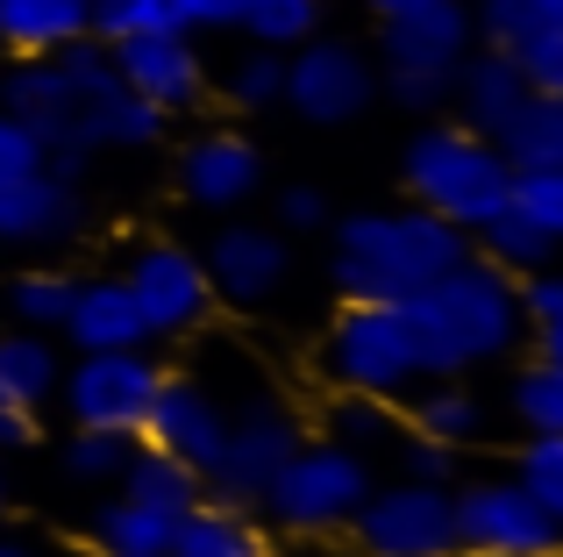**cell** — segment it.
<instances>
[{
  "mask_svg": "<svg viewBox=\"0 0 563 557\" xmlns=\"http://www.w3.org/2000/svg\"><path fill=\"white\" fill-rule=\"evenodd\" d=\"M393 465H399V479H413V487H456V450L435 444V436H421V429L393 436Z\"/></svg>",
  "mask_w": 563,
  "mask_h": 557,
  "instance_id": "cell-38",
  "label": "cell"
},
{
  "mask_svg": "<svg viewBox=\"0 0 563 557\" xmlns=\"http://www.w3.org/2000/svg\"><path fill=\"white\" fill-rule=\"evenodd\" d=\"M43 165H51V157H43V143L29 136L8 108H0V186H8V179H29V172H43Z\"/></svg>",
  "mask_w": 563,
  "mask_h": 557,
  "instance_id": "cell-42",
  "label": "cell"
},
{
  "mask_svg": "<svg viewBox=\"0 0 563 557\" xmlns=\"http://www.w3.org/2000/svg\"><path fill=\"white\" fill-rule=\"evenodd\" d=\"M71 293H79V278H71V272L36 265V272H22L8 286V307H14V321H22V329L57 336V329H65V315H71Z\"/></svg>",
  "mask_w": 563,
  "mask_h": 557,
  "instance_id": "cell-31",
  "label": "cell"
},
{
  "mask_svg": "<svg viewBox=\"0 0 563 557\" xmlns=\"http://www.w3.org/2000/svg\"><path fill=\"white\" fill-rule=\"evenodd\" d=\"M29 444H36V415L14 407V401H0V450H29Z\"/></svg>",
  "mask_w": 563,
  "mask_h": 557,
  "instance_id": "cell-45",
  "label": "cell"
},
{
  "mask_svg": "<svg viewBox=\"0 0 563 557\" xmlns=\"http://www.w3.org/2000/svg\"><path fill=\"white\" fill-rule=\"evenodd\" d=\"M399 179H407L413 208L442 215V222L464 229V237H478L499 208H514V165L499 157L493 136H471L464 122L413 129L407 157H399Z\"/></svg>",
  "mask_w": 563,
  "mask_h": 557,
  "instance_id": "cell-4",
  "label": "cell"
},
{
  "mask_svg": "<svg viewBox=\"0 0 563 557\" xmlns=\"http://www.w3.org/2000/svg\"><path fill=\"white\" fill-rule=\"evenodd\" d=\"M0 501H8V479H0Z\"/></svg>",
  "mask_w": 563,
  "mask_h": 557,
  "instance_id": "cell-51",
  "label": "cell"
},
{
  "mask_svg": "<svg viewBox=\"0 0 563 557\" xmlns=\"http://www.w3.org/2000/svg\"><path fill=\"white\" fill-rule=\"evenodd\" d=\"M221 100H229V108H243V114L278 108V100H286V57L250 43V51L235 57L229 72H221Z\"/></svg>",
  "mask_w": 563,
  "mask_h": 557,
  "instance_id": "cell-32",
  "label": "cell"
},
{
  "mask_svg": "<svg viewBox=\"0 0 563 557\" xmlns=\"http://www.w3.org/2000/svg\"><path fill=\"white\" fill-rule=\"evenodd\" d=\"M321 379H329L335 393L399 407L428 379L407 315H399L393 301H343L335 321H329V336H321Z\"/></svg>",
  "mask_w": 563,
  "mask_h": 557,
  "instance_id": "cell-6",
  "label": "cell"
},
{
  "mask_svg": "<svg viewBox=\"0 0 563 557\" xmlns=\"http://www.w3.org/2000/svg\"><path fill=\"white\" fill-rule=\"evenodd\" d=\"M507 479H514V487H521L528 501L542 507V515L556 522V529H563V436H528Z\"/></svg>",
  "mask_w": 563,
  "mask_h": 557,
  "instance_id": "cell-35",
  "label": "cell"
},
{
  "mask_svg": "<svg viewBox=\"0 0 563 557\" xmlns=\"http://www.w3.org/2000/svg\"><path fill=\"white\" fill-rule=\"evenodd\" d=\"M542 22H550V0H478V8H471V36H478L485 51H514V43L536 36Z\"/></svg>",
  "mask_w": 563,
  "mask_h": 557,
  "instance_id": "cell-37",
  "label": "cell"
},
{
  "mask_svg": "<svg viewBox=\"0 0 563 557\" xmlns=\"http://www.w3.org/2000/svg\"><path fill=\"white\" fill-rule=\"evenodd\" d=\"M514 208L563 251V172H514Z\"/></svg>",
  "mask_w": 563,
  "mask_h": 557,
  "instance_id": "cell-39",
  "label": "cell"
},
{
  "mask_svg": "<svg viewBox=\"0 0 563 557\" xmlns=\"http://www.w3.org/2000/svg\"><path fill=\"white\" fill-rule=\"evenodd\" d=\"M200 265H207L214 301L264 307V301H278V286L292 278V243H286V229H272V222H221L214 243L200 251Z\"/></svg>",
  "mask_w": 563,
  "mask_h": 557,
  "instance_id": "cell-14",
  "label": "cell"
},
{
  "mask_svg": "<svg viewBox=\"0 0 563 557\" xmlns=\"http://www.w3.org/2000/svg\"><path fill=\"white\" fill-rule=\"evenodd\" d=\"M357 557H464L456 550V515H450V487H372V501L350 522Z\"/></svg>",
  "mask_w": 563,
  "mask_h": 557,
  "instance_id": "cell-12",
  "label": "cell"
},
{
  "mask_svg": "<svg viewBox=\"0 0 563 557\" xmlns=\"http://www.w3.org/2000/svg\"><path fill=\"white\" fill-rule=\"evenodd\" d=\"M364 8H372L378 22H393V14H413V8H435V0H364Z\"/></svg>",
  "mask_w": 563,
  "mask_h": 557,
  "instance_id": "cell-46",
  "label": "cell"
},
{
  "mask_svg": "<svg viewBox=\"0 0 563 557\" xmlns=\"http://www.w3.org/2000/svg\"><path fill=\"white\" fill-rule=\"evenodd\" d=\"M393 436H399V422H393L385 401H357V393H335V401H329V444L372 458V450H385Z\"/></svg>",
  "mask_w": 563,
  "mask_h": 557,
  "instance_id": "cell-36",
  "label": "cell"
},
{
  "mask_svg": "<svg viewBox=\"0 0 563 557\" xmlns=\"http://www.w3.org/2000/svg\"><path fill=\"white\" fill-rule=\"evenodd\" d=\"M493 143L514 172H563V94H528Z\"/></svg>",
  "mask_w": 563,
  "mask_h": 557,
  "instance_id": "cell-25",
  "label": "cell"
},
{
  "mask_svg": "<svg viewBox=\"0 0 563 557\" xmlns=\"http://www.w3.org/2000/svg\"><path fill=\"white\" fill-rule=\"evenodd\" d=\"M0 108L43 143L51 172L79 179L86 157L100 151H151L165 136V114L151 100H136L114 72L108 43H65L51 57H22L0 72Z\"/></svg>",
  "mask_w": 563,
  "mask_h": 557,
  "instance_id": "cell-1",
  "label": "cell"
},
{
  "mask_svg": "<svg viewBox=\"0 0 563 557\" xmlns=\"http://www.w3.org/2000/svg\"><path fill=\"white\" fill-rule=\"evenodd\" d=\"M471 258V237L450 229L428 208H364L343 215L329 237V286L343 301H413L428 278H442L450 265Z\"/></svg>",
  "mask_w": 563,
  "mask_h": 557,
  "instance_id": "cell-3",
  "label": "cell"
},
{
  "mask_svg": "<svg viewBox=\"0 0 563 557\" xmlns=\"http://www.w3.org/2000/svg\"><path fill=\"white\" fill-rule=\"evenodd\" d=\"M378 100V57L350 36H307L300 51H286V100L300 122L343 129Z\"/></svg>",
  "mask_w": 563,
  "mask_h": 557,
  "instance_id": "cell-10",
  "label": "cell"
},
{
  "mask_svg": "<svg viewBox=\"0 0 563 557\" xmlns=\"http://www.w3.org/2000/svg\"><path fill=\"white\" fill-rule=\"evenodd\" d=\"M372 458H357V450L343 444H300L286 465H278V479L264 487V515H272V529L286 536H335L357 522V507L372 501Z\"/></svg>",
  "mask_w": 563,
  "mask_h": 557,
  "instance_id": "cell-7",
  "label": "cell"
},
{
  "mask_svg": "<svg viewBox=\"0 0 563 557\" xmlns=\"http://www.w3.org/2000/svg\"><path fill=\"white\" fill-rule=\"evenodd\" d=\"M264 186V151L243 129H200L179 151V194L207 215H235Z\"/></svg>",
  "mask_w": 563,
  "mask_h": 557,
  "instance_id": "cell-18",
  "label": "cell"
},
{
  "mask_svg": "<svg viewBox=\"0 0 563 557\" xmlns=\"http://www.w3.org/2000/svg\"><path fill=\"white\" fill-rule=\"evenodd\" d=\"M65 336L71 350H143L151 336H143V315L136 301H129L122 272H100V278H79V293H71V315H65Z\"/></svg>",
  "mask_w": 563,
  "mask_h": 557,
  "instance_id": "cell-19",
  "label": "cell"
},
{
  "mask_svg": "<svg viewBox=\"0 0 563 557\" xmlns=\"http://www.w3.org/2000/svg\"><path fill=\"white\" fill-rule=\"evenodd\" d=\"M172 536H179V522L143 507V501H122V493L100 501V515H93L100 557H172Z\"/></svg>",
  "mask_w": 563,
  "mask_h": 557,
  "instance_id": "cell-27",
  "label": "cell"
},
{
  "mask_svg": "<svg viewBox=\"0 0 563 557\" xmlns=\"http://www.w3.org/2000/svg\"><path fill=\"white\" fill-rule=\"evenodd\" d=\"M57 379H65V358H57L51 336H36V329L0 336V401H14V407L36 415V407L57 393Z\"/></svg>",
  "mask_w": 563,
  "mask_h": 557,
  "instance_id": "cell-26",
  "label": "cell"
},
{
  "mask_svg": "<svg viewBox=\"0 0 563 557\" xmlns=\"http://www.w3.org/2000/svg\"><path fill=\"white\" fill-rule=\"evenodd\" d=\"M407 407H413L407 429L435 436V444H450V450H464V444L485 436V401L464 386V379H421V386L407 393Z\"/></svg>",
  "mask_w": 563,
  "mask_h": 557,
  "instance_id": "cell-24",
  "label": "cell"
},
{
  "mask_svg": "<svg viewBox=\"0 0 563 557\" xmlns=\"http://www.w3.org/2000/svg\"><path fill=\"white\" fill-rule=\"evenodd\" d=\"M157 386H165V364L151 350H79L57 379L71 429H114V436H143Z\"/></svg>",
  "mask_w": 563,
  "mask_h": 557,
  "instance_id": "cell-9",
  "label": "cell"
},
{
  "mask_svg": "<svg viewBox=\"0 0 563 557\" xmlns=\"http://www.w3.org/2000/svg\"><path fill=\"white\" fill-rule=\"evenodd\" d=\"M93 557H100V550H93Z\"/></svg>",
  "mask_w": 563,
  "mask_h": 557,
  "instance_id": "cell-52",
  "label": "cell"
},
{
  "mask_svg": "<svg viewBox=\"0 0 563 557\" xmlns=\"http://www.w3.org/2000/svg\"><path fill=\"white\" fill-rule=\"evenodd\" d=\"M243 8L250 0H172V22L186 29H243Z\"/></svg>",
  "mask_w": 563,
  "mask_h": 557,
  "instance_id": "cell-44",
  "label": "cell"
},
{
  "mask_svg": "<svg viewBox=\"0 0 563 557\" xmlns=\"http://www.w3.org/2000/svg\"><path fill=\"white\" fill-rule=\"evenodd\" d=\"M122 286H129V301H136L151 343H165V336H192L207 315H214V286H207L200 251H186V243H172V237L136 243L129 265H122Z\"/></svg>",
  "mask_w": 563,
  "mask_h": 557,
  "instance_id": "cell-11",
  "label": "cell"
},
{
  "mask_svg": "<svg viewBox=\"0 0 563 557\" xmlns=\"http://www.w3.org/2000/svg\"><path fill=\"white\" fill-rule=\"evenodd\" d=\"M86 237V186L71 172H29L0 186V251H65Z\"/></svg>",
  "mask_w": 563,
  "mask_h": 557,
  "instance_id": "cell-15",
  "label": "cell"
},
{
  "mask_svg": "<svg viewBox=\"0 0 563 557\" xmlns=\"http://www.w3.org/2000/svg\"><path fill=\"white\" fill-rule=\"evenodd\" d=\"M450 100H456V122H464L471 136H499V129L521 114L528 79L514 72V57H507V51H471L464 65H456Z\"/></svg>",
  "mask_w": 563,
  "mask_h": 557,
  "instance_id": "cell-20",
  "label": "cell"
},
{
  "mask_svg": "<svg viewBox=\"0 0 563 557\" xmlns=\"http://www.w3.org/2000/svg\"><path fill=\"white\" fill-rule=\"evenodd\" d=\"M122 501H143V507H157V515H172V522H186L192 507L207 501V479L192 472V465H179L172 450H151V444H136L129 450V465H122Z\"/></svg>",
  "mask_w": 563,
  "mask_h": 557,
  "instance_id": "cell-22",
  "label": "cell"
},
{
  "mask_svg": "<svg viewBox=\"0 0 563 557\" xmlns=\"http://www.w3.org/2000/svg\"><path fill=\"white\" fill-rule=\"evenodd\" d=\"M521 315H528V329H556L563 321V265H542L521 278Z\"/></svg>",
  "mask_w": 563,
  "mask_h": 557,
  "instance_id": "cell-41",
  "label": "cell"
},
{
  "mask_svg": "<svg viewBox=\"0 0 563 557\" xmlns=\"http://www.w3.org/2000/svg\"><path fill=\"white\" fill-rule=\"evenodd\" d=\"M157 29H179L172 22V0H86V36L93 43H136L157 36Z\"/></svg>",
  "mask_w": 563,
  "mask_h": 557,
  "instance_id": "cell-34",
  "label": "cell"
},
{
  "mask_svg": "<svg viewBox=\"0 0 563 557\" xmlns=\"http://www.w3.org/2000/svg\"><path fill=\"white\" fill-rule=\"evenodd\" d=\"M65 43H86V0H0V51L51 57Z\"/></svg>",
  "mask_w": 563,
  "mask_h": 557,
  "instance_id": "cell-23",
  "label": "cell"
},
{
  "mask_svg": "<svg viewBox=\"0 0 563 557\" xmlns=\"http://www.w3.org/2000/svg\"><path fill=\"white\" fill-rule=\"evenodd\" d=\"M300 444H307V429H300V415H292L286 393L250 386L243 401L229 407V436H221V458L207 465V501H221V507H250V515H257L264 487L278 479V465H286Z\"/></svg>",
  "mask_w": 563,
  "mask_h": 557,
  "instance_id": "cell-8",
  "label": "cell"
},
{
  "mask_svg": "<svg viewBox=\"0 0 563 557\" xmlns=\"http://www.w3.org/2000/svg\"><path fill=\"white\" fill-rule=\"evenodd\" d=\"M471 251L485 258V265H499V272H514V278H528V272H542V265H556V243L542 237L536 222H528L521 208H499L493 222L471 237Z\"/></svg>",
  "mask_w": 563,
  "mask_h": 557,
  "instance_id": "cell-28",
  "label": "cell"
},
{
  "mask_svg": "<svg viewBox=\"0 0 563 557\" xmlns=\"http://www.w3.org/2000/svg\"><path fill=\"white\" fill-rule=\"evenodd\" d=\"M114 72L136 100H151L157 114H186L207 100V65H200V43L186 29H157V36H136V43H114Z\"/></svg>",
  "mask_w": 563,
  "mask_h": 557,
  "instance_id": "cell-16",
  "label": "cell"
},
{
  "mask_svg": "<svg viewBox=\"0 0 563 557\" xmlns=\"http://www.w3.org/2000/svg\"><path fill=\"white\" fill-rule=\"evenodd\" d=\"M221 436H229V401H221L207 379H179V372H165V386H157L151 422H143L136 444L172 450L179 465H192V472L207 479V465L221 458Z\"/></svg>",
  "mask_w": 563,
  "mask_h": 557,
  "instance_id": "cell-17",
  "label": "cell"
},
{
  "mask_svg": "<svg viewBox=\"0 0 563 557\" xmlns=\"http://www.w3.org/2000/svg\"><path fill=\"white\" fill-rule=\"evenodd\" d=\"M129 450H136V436H114V429H71L65 450H57V465H65V479H79V487H114L129 465Z\"/></svg>",
  "mask_w": 563,
  "mask_h": 557,
  "instance_id": "cell-33",
  "label": "cell"
},
{
  "mask_svg": "<svg viewBox=\"0 0 563 557\" xmlns=\"http://www.w3.org/2000/svg\"><path fill=\"white\" fill-rule=\"evenodd\" d=\"M507 57H514V72L528 79V94H563V36L550 22H542L536 36H521Z\"/></svg>",
  "mask_w": 563,
  "mask_h": 557,
  "instance_id": "cell-40",
  "label": "cell"
},
{
  "mask_svg": "<svg viewBox=\"0 0 563 557\" xmlns=\"http://www.w3.org/2000/svg\"><path fill=\"white\" fill-rule=\"evenodd\" d=\"M0 557H36V550H29L22 536H0Z\"/></svg>",
  "mask_w": 563,
  "mask_h": 557,
  "instance_id": "cell-48",
  "label": "cell"
},
{
  "mask_svg": "<svg viewBox=\"0 0 563 557\" xmlns=\"http://www.w3.org/2000/svg\"><path fill=\"white\" fill-rule=\"evenodd\" d=\"M413 329V350H421L428 379H464L478 364H499L521 350L528 315H521V278L485 265L478 251L464 265H450L442 278H428L413 301H399Z\"/></svg>",
  "mask_w": 563,
  "mask_h": 557,
  "instance_id": "cell-2",
  "label": "cell"
},
{
  "mask_svg": "<svg viewBox=\"0 0 563 557\" xmlns=\"http://www.w3.org/2000/svg\"><path fill=\"white\" fill-rule=\"evenodd\" d=\"M172 557H278V544H272V529H264L250 507L200 501L179 522V536H172Z\"/></svg>",
  "mask_w": 563,
  "mask_h": 557,
  "instance_id": "cell-21",
  "label": "cell"
},
{
  "mask_svg": "<svg viewBox=\"0 0 563 557\" xmlns=\"http://www.w3.org/2000/svg\"><path fill=\"white\" fill-rule=\"evenodd\" d=\"M278 229H286V237L329 229V194H321V186H286V194H278Z\"/></svg>",
  "mask_w": 563,
  "mask_h": 557,
  "instance_id": "cell-43",
  "label": "cell"
},
{
  "mask_svg": "<svg viewBox=\"0 0 563 557\" xmlns=\"http://www.w3.org/2000/svg\"><path fill=\"white\" fill-rule=\"evenodd\" d=\"M478 51L471 36V0H435V8H413L378 22V94L393 108L435 114L456 86V65Z\"/></svg>",
  "mask_w": 563,
  "mask_h": 557,
  "instance_id": "cell-5",
  "label": "cell"
},
{
  "mask_svg": "<svg viewBox=\"0 0 563 557\" xmlns=\"http://www.w3.org/2000/svg\"><path fill=\"white\" fill-rule=\"evenodd\" d=\"M507 407H514V422H521L528 436H563V364L528 358L521 372H514V386H507Z\"/></svg>",
  "mask_w": 563,
  "mask_h": 557,
  "instance_id": "cell-30",
  "label": "cell"
},
{
  "mask_svg": "<svg viewBox=\"0 0 563 557\" xmlns=\"http://www.w3.org/2000/svg\"><path fill=\"white\" fill-rule=\"evenodd\" d=\"M321 22H329V0H250L243 8V29L257 51H300L307 36H321Z\"/></svg>",
  "mask_w": 563,
  "mask_h": 557,
  "instance_id": "cell-29",
  "label": "cell"
},
{
  "mask_svg": "<svg viewBox=\"0 0 563 557\" xmlns=\"http://www.w3.org/2000/svg\"><path fill=\"white\" fill-rule=\"evenodd\" d=\"M550 29H556V36H563V0H550Z\"/></svg>",
  "mask_w": 563,
  "mask_h": 557,
  "instance_id": "cell-49",
  "label": "cell"
},
{
  "mask_svg": "<svg viewBox=\"0 0 563 557\" xmlns=\"http://www.w3.org/2000/svg\"><path fill=\"white\" fill-rule=\"evenodd\" d=\"M450 515H456V550L563 557V529L514 487V479H471V487H450Z\"/></svg>",
  "mask_w": 563,
  "mask_h": 557,
  "instance_id": "cell-13",
  "label": "cell"
},
{
  "mask_svg": "<svg viewBox=\"0 0 563 557\" xmlns=\"http://www.w3.org/2000/svg\"><path fill=\"white\" fill-rule=\"evenodd\" d=\"M464 557H507V550H464Z\"/></svg>",
  "mask_w": 563,
  "mask_h": 557,
  "instance_id": "cell-50",
  "label": "cell"
},
{
  "mask_svg": "<svg viewBox=\"0 0 563 557\" xmlns=\"http://www.w3.org/2000/svg\"><path fill=\"white\" fill-rule=\"evenodd\" d=\"M536 343H542V358H550V364H563V321H556V329H536Z\"/></svg>",
  "mask_w": 563,
  "mask_h": 557,
  "instance_id": "cell-47",
  "label": "cell"
}]
</instances>
